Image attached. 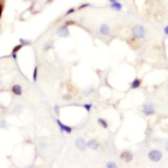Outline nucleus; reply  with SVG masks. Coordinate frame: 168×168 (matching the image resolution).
Returning <instances> with one entry per match:
<instances>
[{
  "label": "nucleus",
  "instance_id": "3",
  "mask_svg": "<svg viewBox=\"0 0 168 168\" xmlns=\"http://www.w3.org/2000/svg\"><path fill=\"white\" fill-rule=\"evenodd\" d=\"M57 34L60 37H68L69 35V30L67 28V26H63L59 28L57 31Z\"/></svg>",
  "mask_w": 168,
  "mask_h": 168
},
{
  "label": "nucleus",
  "instance_id": "26",
  "mask_svg": "<svg viewBox=\"0 0 168 168\" xmlns=\"http://www.w3.org/2000/svg\"><path fill=\"white\" fill-rule=\"evenodd\" d=\"M165 150H166L167 151V152H168V141L166 142V143H165Z\"/></svg>",
  "mask_w": 168,
  "mask_h": 168
},
{
  "label": "nucleus",
  "instance_id": "14",
  "mask_svg": "<svg viewBox=\"0 0 168 168\" xmlns=\"http://www.w3.org/2000/svg\"><path fill=\"white\" fill-rule=\"evenodd\" d=\"M90 6H91V4H90L89 3H83V4H82V5H80V6L78 7V9L79 10L87 8V7H89Z\"/></svg>",
  "mask_w": 168,
  "mask_h": 168
},
{
  "label": "nucleus",
  "instance_id": "7",
  "mask_svg": "<svg viewBox=\"0 0 168 168\" xmlns=\"http://www.w3.org/2000/svg\"><path fill=\"white\" fill-rule=\"evenodd\" d=\"M110 27L108 25L103 24L100 27V32L103 35H108L110 33Z\"/></svg>",
  "mask_w": 168,
  "mask_h": 168
},
{
  "label": "nucleus",
  "instance_id": "28",
  "mask_svg": "<svg viewBox=\"0 0 168 168\" xmlns=\"http://www.w3.org/2000/svg\"><path fill=\"white\" fill-rule=\"evenodd\" d=\"M13 58H14V59H16V53H15V54H13Z\"/></svg>",
  "mask_w": 168,
  "mask_h": 168
},
{
  "label": "nucleus",
  "instance_id": "25",
  "mask_svg": "<svg viewBox=\"0 0 168 168\" xmlns=\"http://www.w3.org/2000/svg\"><path fill=\"white\" fill-rule=\"evenodd\" d=\"M164 33L168 35V25L167 26H165V28H164Z\"/></svg>",
  "mask_w": 168,
  "mask_h": 168
},
{
  "label": "nucleus",
  "instance_id": "11",
  "mask_svg": "<svg viewBox=\"0 0 168 168\" xmlns=\"http://www.w3.org/2000/svg\"><path fill=\"white\" fill-rule=\"evenodd\" d=\"M87 145L89 148L92 149H94V150H96V149H98L99 147V143L97 142L95 140H91L89 141V143H87Z\"/></svg>",
  "mask_w": 168,
  "mask_h": 168
},
{
  "label": "nucleus",
  "instance_id": "19",
  "mask_svg": "<svg viewBox=\"0 0 168 168\" xmlns=\"http://www.w3.org/2000/svg\"><path fill=\"white\" fill-rule=\"evenodd\" d=\"M74 12H75V9L70 8V9H69L68 11H67L66 13V14H65V15H66L67 16V15H70V14H72V13H74Z\"/></svg>",
  "mask_w": 168,
  "mask_h": 168
},
{
  "label": "nucleus",
  "instance_id": "27",
  "mask_svg": "<svg viewBox=\"0 0 168 168\" xmlns=\"http://www.w3.org/2000/svg\"><path fill=\"white\" fill-rule=\"evenodd\" d=\"M109 1H110V3H114V2H117V0H109Z\"/></svg>",
  "mask_w": 168,
  "mask_h": 168
},
{
  "label": "nucleus",
  "instance_id": "23",
  "mask_svg": "<svg viewBox=\"0 0 168 168\" xmlns=\"http://www.w3.org/2000/svg\"><path fill=\"white\" fill-rule=\"evenodd\" d=\"M74 24V22L72 21V20H68V21L66 22V26H69V25H72Z\"/></svg>",
  "mask_w": 168,
  "mask_h": 168
},
{
  "label": "nucleus",
  "instance_id": "13",
  "mask_svg": "<svg viewBox=\"0 0 168 168\" xmlns=\"http://www.w3.org/2000/svg\"><path fill=\"white\" fill-rule=\"evenodd\" d=\"M99 123L102 126H103L104 128H107L108 127V124L106 122V121L104 119H102V118H99Z\"/></svg>",
  "mask_w": 168,
  "mask_h": 168
},
{
  "label": "nucleus",
  "instance_id": "2",
  "mask_svg": "<svg viewBox=\"0 0 168 168\" xmlns=\"http://www.w3.org/2000/svg\"><path fill=\"white\" fill-rule=\"evenodd\" d=\"M149 158L150 160H152V162H158L162 159V154L159 150H152L149 154Z\"/></svg>",
  "mask_w": 168,
  "mask_h": 168
},
{
  "label": "nucleus",
  "instance_id": "5",
  "mask_svg": "<svg viewBox=\"0 0 168 168\" xmlns=\"http://www.w3.org/2000/svg\"><path fill=\"white\" fill-rule=\"evenodd\" d=\"M120 158L122 160H124L125 162H129L133 159V154L129 152H123L120 156Z\"/></svg>",
  "mask_w": 168,
  "mask_h": 168
},
{
  "label": "nucleus",
  "instance_id": "18",
  "mask_svg": "<svg viewBox=\"0 0 168 168\" xmlns=\"http://www.w3.org/2000/svg\"><path fill=\"white\" fill-rule=\"evenodd\" d=\"M106 167H109V168H115L117 167V165H116V164L114 162H108L107 164H106Z\"/></svg>",
  "mask_w": 168,
  "mask_h": 168
},
{
  "label": "nucleus",
  "instance_id": "21",
  "mask_svg": "<svg viewBox=\"0 0 168 168\" xmlns=\"http://www.w3.org/2000/svg\"><path fill=\"white\" fill-rule=\"evenodd\" d=\"M91 107H92L91 104H85V105H84V107L85 108V109H86L87 111H90V109H91Z\"/></svg>",
  "mask_w": 168,
  "mask_h": 168
},
{
  "label": "nucleus",
  "instance_id": "20",
  "mask_svg": "<svg viewBox=\"0 0 168 168\" xmlns=\"http://www.w3.org/2000/svg\"><path fill=\"white\" fill-rule=\"evenodd\" d=\"M20 43H21L22 45H28L30 43L29 41H27V40H26V39H20Z\"/></svg>",
  "mask_w": 168,
  "mask_h": 168
},
{
  "label": "nucleus",
  "instance_id": "4",
  "mask_svg": "<svg viewBox=\"0 0 168 168\" xmlns=\"http://www.w3.org/2000/svg\"><path fill=\"white\" fill-rule=\"evenodd\" d=\"M76 145L80 150H84L87 147V143L82 138H78L76 140Z\"/></svg>",
  "mask_w": 168,
  "mask_h": 168
},
{
  "label": "nucleus",
  "instance_id": "22",
  "mask_svg": "<svg viewBox=\"0 0 168 168\" xmlns=\"http://www.w3.org/2000/svg\"><path fill=\"white\" fill-rule=\"evenodd\" d=\"M93 88H90L89 90H87L84 91V94L85 95H89L91 92H93Z\"/></svg>",
  "mask_w": 168,
  "mask_h": 168
},
{
  "label": "nucleus",
  "instance_id": "12",
  "mask_svg": "<svg viewBox=\"0 0 168 168\" xmlns=\"http://www.w3.org/2000/svg\"><path fill=\"white\" fill-rule=\"evenodd\" d=\"M140 85V81L138 79H135V80H134L133 81L132 84H131V88L133 89H135V88H137L138 87H139Z\"/></svg>",
  "mask_w": 168,
  "mask_h": 168
},
{
  "label": "nucleus",
  "instance_id": "24",
  "mask_svg": "<svg viewBox=\"0 0 168 168\" xmlns=\"http://www.w3.org/2000/svg\"><path fill=\"white\" fill-rule=\"evenodd\" d=\"M55 112L57 114H59V106H57V105H56L55 107Z\"/></svg>",
  "mask_w": 168,
  "mask_h": 168
},
{
  "label": "nucleus",
  "instance_id": "1",
  "mask_svg": "<svg viewBox=\"0 0 168 168\" xmlns=\"http://www.w3.org/2000/svg\"><path fill=\"white\" fill-rule=\"evenodd\" d=\"M132 33L135 37L141 39V38H143L145 36V29L143 26L140 25H137L133 28Z\"/></svg>",
  "mask_w": 168,
  "mask_h": 168
},
{
  "label": "nucleus",
  "instance_id": "15",
  "mask_svg": "<svg viewBox=\"0 0 168 168\" xmlns=\"http://www.w3.org/2000/svg\"><path fill=\"white\" fill-rule=\"evenodd\" d=\"M22 47V44L15 46V47L13 48V54H15V53H16V52H18V51H19L20 49H21Z\"/></svg>",
  "mask_w": 168,
  "mask_h": 168
},
{
  "label": "nucleus",
  "instance_id": "16",
  "mask_svg": "<svg viewBox=\"0 0 168 168\" xmlns=\"http://www.w3.org/2000/svg\"><path fill=\"white\" fill-rule=\"evenodd\" d=\"M3 8H4V3L2 0H0V18H2L3 14Z\"/></svg>",
  "mask_w": 168,
  "mask_h": 168
},
{
  "label": "nucleus",
  "instance_id": "9",
  "mask_svg": "<svg viewBox=\"0 0 168 168\" xmlns=\"http://www.w3.org/2000/svg\"><path fill=\"white\" fill-rule=\"evenodd\" d=\"M12 92L14 94L16 95V96H20L22 94V90L21 87H20L19 85H16L12 87Z\"/></svg>",
  "mask_w": 168,
  "mask_h": 168
},
{
  "label": "nucleus",
  "instance_id": "8",
  "mask_svg": "<svg viewBox=\"0 0 168 168\" xmlns=\"http://www.w3.org/2000/svg\"><path fill=\"white\" fill-rule=\"evenodd\" d=\"M57 122L61 130L64 131V132H66L68 133V134H70V133L72 132V128H71L63 124L59 120H57Z\"/></svg>",
  "mask_w": 168,
  "mask_h": 168
},
{
  "label": "nucleus",
  "instance_id": "17",
  "mask_svg": "<svg viewBox=\"0 0 168 168\" xmlns=\"http://www.w3.org/2000/svg\"><path fill=\"white\" fill-rule=\"evenodd\" d=\"M37 77H38V67H35L34 74H33V79H34V82H36L37 80Z\"/></svg>",
  "mask_w": 168,
  "mask_h": 168
},
{
  "label": "nucleus",
  "instance_id": "6",
  "mask_svg": "<svg viewBox=\"0 0 168 168\" xmlns=\"http://www.w3.org/2000/svg\"><path fill=\"white\" fill-rule=\"evenodd\" d=\"M143 113L146 115H151V114H153L155 113V110H154V108L152 105H148L145 107V108L143 109Z\"/></svg>",
  "mask_w": 168,
  "mask_h": 168
},
{
  "label": "nucleus",
  "instance_id": "10",
  "mask_svg": "<svg viewBox=\"0 0 168 168\" xmlns=\"http://www.w3.org/2000/svg\"><path fill=\"white\" fill-rule=\"evenodd\" d=\"M110 7H111L112 9L115 10V11H121L122 9V5L119 2H114V3H111V5H110Z\"/></svg>",
  "mask_w": 168,
  "mask_h": 168
}]
</instances>
